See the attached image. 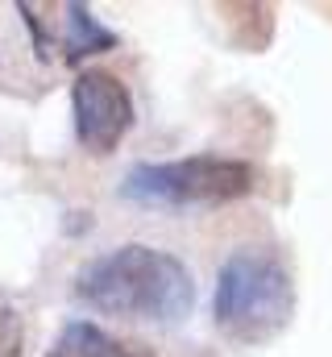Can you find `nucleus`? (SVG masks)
<instances>
[{
  "mask_svg": "<svg viewBox=\"0 0 332 357\" xmlns=\"http://www.w3.org/2000/svg\"><path fill=\"white\" fill-rule=\"evenodd\" d=\"M46 357H158V354L146 349V345H133V341H116L91 320H71Z\"/></svg>",
  "mask_w": 332,
  "mask_h": 357,
  "instance_id": "6",
  "label": "nucleus"
},
{
  "mask_svg": "<svg viewBox=\"0 0 332 357\" xmlns=\"http://www.w3.org/2000/svg\"><path fill=\"white\" fill-rule=\"evenodd\" d=\"M75 295L100 316L142 320V324H183L195 307V278L174 254L158 245H116L91 258L75 274Z\"/></svg>",
  "mask_w": 332,
  "mask_h": 357,
  "instance_id": "1",
  "label": "nucleus"
},
{
  "mask_svg": "<svg viewBox=\"0 0 332 357\" xmlns=\"http://www.w3.org/2000/svg\"><path fill=\"white\" fill-rule=\"evenodd\" d=\"M75 137L87 154H112L133 125V96L112 71H83L71 84Z\"/></svg>",
  "mask_w": 332,
  "mask_h": 357,
  "instance_id": "4",
  "label": "nucleus"
},
{
  "mask_svg": "<svg viewBox=\"0 0 332 357\" xmlns=\"http://www.w3.org/2000/svg\"><path fill=\"white\" fill-rule=\"evenodd\" d=\"M17 13L25 17L29 33H33V50L42 59H59V63H80L96 50L116 46V33L104 29L91 8L83 4H17Z\"/></svg>",
  "mask_w": 332,
  "mask_h": 357,
  "instance_id": "5",
  "label": "nucleus"
},
{
  "mask_svg": "<svg viewBox=\"0 0 332 357\" xmlns=\"http://www.w3.org/2000/svg\"><path fill=\"white\" fill-rule=\"evenodd\" d=\"M216 328L237 345H262L278 337L295 316V278L266 245H241L225 258L212 295Z\"/></svg>",
  "mask_w": 332,
  "mask_h": 357,
  "instance_id": "2",
  "label": "nucleus"
},
{
  "mask_svg": "<svg viewBox=\"0 0 332 357\" xmlns=\"http://www.w3.org/2000/svg\"><path fill=\"white\" fill-rule=\"evenodd\" d=\"M253 187V167L237 158H179V162H142L125 175V199L146 208H208L241 199Z\"/></svg>",
  "mask_w": 332,
  "mask_h": 357,
  "instance_id": "3",
  "label": "nucleus"
}]
</instances>
